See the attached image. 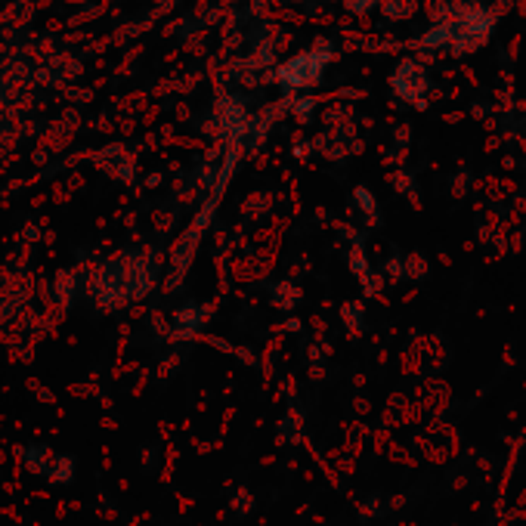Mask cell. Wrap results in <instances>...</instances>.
<instances>
[{
    "mask_svg": "<svg viewBox=\"0 0 526 526\" xmlns=\"http://www.w3.org/2000/svg\"><path fill=\"white\" fill-rule=\"evenodd\" d=\"M390 84L409 103H418L421 96H427V90H431V78H427V69H424L421 62H415V59H403L397 69H393Z\"/></svg>",
    "mask_w": 526,
    "mask_h": 526,
    "instance_id": "cell-2",
    "label": "cell"
},
{
    "mask_svg": "<svg viewBox=\"0 0 526 526\" xmlns=\"http://www.w3.org/2000/svg\"><path fill=\"white\" fill-rule=\"evenodd\" d=\"M344 7H347L350 13H356V16H366L369 10L378 7V0H344Z\"/></svg>",
    "mask_w": 526,
    "mask_h": 526,
    "instance_id": "cell-3",
    "label": "cell"
},
{
    "mask_svg": "<svg viewBox=\"0 0 526 526\" xmlns=\"http://www.w3.org/2000/svg\"><path fill=\"white\" fill-rule=\"evenodd\" d=\"M328 59L332 53L322 50V47H313V50H304L298 56H291L285 65H279V84L282 87H291V90H307V87H316L328 69Z\"/></svg>",
    "mask_w": 526,
    "mask_h": 526,
    "instance_id": "cell-1",
    "label": "cell"
}]
</instances>
